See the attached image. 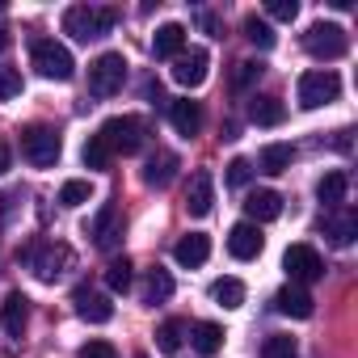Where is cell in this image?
<instances>
[{
	"mask_svg": "<svg viewBox=\"0 0 358 358\" xmlns=\"http://www.w3.org/2000/svg\"><path fill=\"white\" fill-rule=\"evenodd\" d=\"M139 358H148V354H139Z\"/></svg>",
	"mask_w": 358,
	"mask_h": 358,
	"instance_id": "44",
	"label": "cell"
},
{
	"mask_svg": "<svg viewBox=\"0 0 358 358\" xmlns=\"http://www.w3.org/2000/svg\"><path fill=\"white\" fill-rule=\"evenodd\" d=\"M182 341H186V324H182V320H164V324L156 329V345H160L164 354H177V350H182Z\"/></svg>",
	"mask_w": 358,
	"mask_h": 358,
	"instance_id": "30",
	"label": "cell"
},
{
	"mask_svg": "<svg viewBox=\"0 0 358 358\" xmlns=\"http://www.w3.org/2000/svg\"><path fill=\"white\" fill-rule=\"evenodd\" d=\"M190 341H194L199 354H220V345H224V329H220L215 320H199V324L190 329Z\"/></svg>",
	"mask_w": 358,
	"mask_h": 358,
	"instance_id": "27",
	"label": "cell"
},
{
	"mask_svg": "<svg viewBox=\"0 0 358 358\" xmlns=\"http://www.w3.org/2000/svg\"><path fill=\"white\" fill-rule=\"evenodd\" d=\"M59 152H64V139H59L55 127H47V122L22 127V156H26L34 169H55Z\"/></svg>",
	"mask_w": 358,
	"mask_h": 358,
	"instance_id": "5",
	"label": "cell"
},
{
	"mask_svg": "<svg viewBox=\"0 0 358 358\" xmlns=\"http://www.w3.org/2000/svg\"><path fill=\"white\" fill-rule=\"evenodd\" d=\"M333 148H337V152H350V131H337V139H333Z\"/></svg>",
	"mask_w": 358,
	"mask_h": 358,
	"instance_id": "42",
	"label": "cell"
},
{
	"mask_svg": "<svg viewBox=\"0 0 358 358\" xmlns=\"http://www.w3.org/2000/svg\"><path fill=\"white\" fill-rule=\"evenodd\" d=\"M30 64H34L38 76L59 80V85L76 76V59H72V51H68L64 43H55V38H34V47H30Z\"/></svg>",
	"mask_w": 358,
	"mask_h": 358,
	"instance_id": "3",
	"label": "cell"
},
{
	"mask_svg": "<svg viewBox=\"0 0 358 358\" xmlns=\"http://www.w3.org/2000/svg\"><path fill=\"white\" fill-rule=\"evenodd\" d=\"M274 308H278L282 316H291V320H308V316H312V295L291 282V287H282V291L274 295Z\"/></svg>",
	"mask_w": 358,
	"mask_h": 358,
	"instance_id": "21",
	"label": "cell"
},
{
	"mask_svg": "<svg viewBox=\"0 0 358 358\" xmlns=\"http://www.w3.org/2000/svg\"><path fill=\"white\" fill-rule=\"evenodd\" d=\"M245 38L257 47V51H270L278 38H274V30H270V22H262V17H245Z\"/></svg>",
	"mask_w": 358,
	"mask_h": 358,
	"instance_id": "31",
	"label": "cell"
},
{
	"mask_svg": "<svg viewBox=\"0 0 358 358\" xmlns=\"http://www.w3.org/2000/svg\"><path fill=\"white\" fill-rule=\"evenodd\" d=\"M245 215H249V224H270V220L282 215V199L274 190H253L245 199Z\"/></svg>",
	"mask_w": 358,
	"mask_h": 358,
	"instance_id": "20",
	"label": "cell"
},
{
	"mask_svg": "<svg viewBox=\"0 0 358 358\" xmlns=\"http://www.w3.org/2000/svg\"><path fill=\"white\" fill-rule=\"evenodd\" d=\"M26 320H30V299L22 291H9L5 303H0V324H5L9 337H22L26 333Z\"/></svg>",
	"mask_w": 358,
	"mask_h": 358,
	"instance_id": "18",
	"label": "cell"
},
{
	"mask_svg": "<svg viewBox=\"0 0 358 358\" xmlns=\"http://www.w3.org/2000/svg\"><path fill=\"white\" fill-rule=\"evenodd\" d=\"M295 97H299V106H303V110H320V106H329V101H337V97H341V76H337V72H329V68L303 72V76H299V85H295Z\"/></svg>",
	"mask_w": 358,
	"mask_h": 358,
	"instance_id": "6",
	"label": "cell"
},
{
	"mask_svg": "<svg viewBox=\"0 0 358 358\" xmlns=\"http://www.w3.org/2000/svg\"><path fill=\"white\" fill-rule=\"evenodd\" d=\"M118 13L110 5H72L64 13V34H72L76 43H93V38H106L114 30Z\"/></svg>",
	"mask_w": 358,
	"mask_h": 358,
	"instance_id": "2",
	"label": "cell"
},
{
	"mask_svg": "<svg viewBox=\"0 0 358 358\" xmlns=\"http://www.w3.org/2000/svg\"><path fill=\"white\" fill-rule=\"evenodd\" d=\"M262 354H266V358H295V337H287V333H270L266 345H262Z\"/></svg>",
	"mask_w": 358,
	"mask_h": 358,
	"instance_id": "36",
	"label": "cell"
},
{
	"mask_svg": "<svg viewBox=\"0 0 358 358\" xmlns=\"http://www.w3.org/2000/svg\"><path fill=\"white\" fill-rule=\"evenodd\" d=\"M211 207H215V177L207 169H199L186 186V211L203 220V215H211Z\"/></svg>",
	"mask_w": 358,
	"mask_h": 358,
	"instance_id": "13",
	"label": "cell"
},
{
	"mask_svg": "<svg viewBox=\"0 0 358 358\" xmlns=\"http://www.w3.org/2000/svg\"><path fill=\"white\" fill-rule=\"evenodd\" d=\"M320 228H324V236H329L333 245H354V236H358V215H354L350 207H333V211L320 220Z\"/></svg>",
	"mask_w": 358,
	"mask_h": 358,
	"instance_id": "17",
	"label": "cell"
},
{
	"mask_svg": "<svg viewBox=\"0 0 358 358\" xmlns=\"http://www.w3.org/2000/svg\"><path fill=\"white\" fill-rule=\"evenodd\" d=\"M207 257H211V236H203V232H186L182 241L173 245V262H177V266H186V270L203 266Z\"/></svg>",
	"mask_w": 358,
	"mask_h": 358,
	"instance_id": "16",
	"label": "cell"
},
{
	"mask_svg": "<svg viewBox=\"0 0 358 358\" xmlns=\"http://www.w3.org/2000/svg\"><path fill=\"white\" fill-rule=\"evenodd\" d=\"M199 26H203L211 38H220V22H215V13H199Z\"/></svg>",
	"mask_w": 358,
	"mask_h": 358,
	"instance_id": "40",
	"label": "cell"
},
{
	"mask_svg": "<svg viewBox=\"0 0 358 358\" xmlns=\"http://www.w3.org/2000/svg\"><path fill=\"white\" fill-rule=\"evenodd\" d=\"M249 177H253V160L236 156V160L228 164V173H224V182H228L232 190H245V186H249Z\"/></svg>",
	"mask_w": 358,
	"mask_h": 358,
	"instance_id": "35",
	"label": "cell"
},
{
	"mask_svg": "<svg viewBox=\"0 0 358 358\" xmlns=\"http://www.w3.org/2000/svg\"><path fill=\"white\" fill-rule=\"evenodd\" d=\"M262 72H266V68H262L257 59H241V64L232 68V89H236V93H245V89H253V85L262 80Z\"/></svg>",
	"mask_w": 358,
	"mask_h": 358,
	"instance_id": "32",
	"label": "cell"
},
{
	"mask_svg": "<svg viewBox=\"0 0 358 358\" xmlns=\"http://www.w3.org/2000/svg\"><path fill=\"white\" fill-rule=\"evenodd\" d=\"M22 72L17 68H0V101H13V97H22Z\"/></svg>",
	"mask_w": 358,
	"mask_h": 358,
	"instance_id": "37",
	"label": "cell"
},
{
	"mask_svg": "<svg viewBox=\"0 0 358 358\" xmlns=\"http://www.w3.org/2000/svg\"><path fill=\"white\" fill-rule=\"evenodd\" d=\"M282 270L291 274L295 287H303V282H320V278H324V257H320L312 245H291V249L282 253Z\"/></svg>",
	"mask_w": 358,
	"mask_h": 358,
	"instance_id": "9",
	"label": "cell"
},
{
	"mask_svg": "<svg viewBox=\"0 0 358 358\" xmlns=\"http://www.w3.org/2000/svg\"><path fill=\"white\" fill-rule=\"evenodd\" d=\"M291 160H295V148H291V143H266L262 156H257V169L270 173V177H278V173L291 169Z\"/></svg>",
	"mask_w": 358,
	"mask_h": 358,
	"instance_id": "25",
	"label": "cell"
},
{
	"mask_svg": "<svg viewBox=\"0 0 358 358\" xmlns=\"http://www.w3.org/2000/svg\"><path fill=\"white\" fill-rule=\"evenodd\" d=\"M303 51L312 59H341L350 51V34L341 26H333V22H312L303 30Z\"/></svg>",
	"mask_w": 358,
	"mask_h": 358,
	"instance_id": "7",
	"label": "cell"
},
{
	"mask_svg": "<svg viewBox=\"0 0 358 358\" xmlns=\"http://www.w3.org/2000/svg\"><path fill=\"white\" fill-rule=\"evenodd\" d=\"M282 118H287V106L278 97L262 93V97L249 101V122H257V127H282Z\"/></svg>",
	"mask_w": 358,
	"mask_h": 358,
	"instance_id": "23",
	"label": "cell"
},
{
	"mask_svg": "<svg viewBox=\"0 0 358 358\" xmlns=\"http://www.w3.org/2000/svg\"><path fill=\"white\" fill-rule=\"evenodd\" d=\"M207 68H211V55L203 47H190V51H182L173 59V80L182 89H199L207 80Z\"/></svg>",
	"mask_w": 358,
	"mask_h": 358,
	"instance_id": "10",
	"label": "cell"
},
{
	"mask_svg": "<svg viewBox=\"0 0 358 358\" xmlns=\"http://www.w3.org/2000/svg\"><path fill=\"white\" fill-rule=\"evenodd\" d=\"M345 190H350V177L341 173V169H333V173H324L320 182H316V199L333 211V207H341L345 203Z\"/></svg>",
	"mask_w": 358,
	"mask_h": 358,
	"instance_id": "24",
	"label": "cell"
},
{
	"mask_svg": "<svg viewBox=\"0 0 358 358\" xmlns=\"http://www.w3.org/2000/svg\"><path fill=\"white\" fill-rule=\"evenodd\" d=\"M131 270H135V266H131L127 257H114V262L106 266V287H110V291H127V287H131Z\"/></svg>",
	"mask_w": 358,
	"mask_h": 358,
	"instance_id": "34",
	"label": "cell"
},
{
	"mask_svg": "<svg viewBox=\"0 0 358 358\" xmlns=\"http://www.w3.org/2000/svg\"><path fill=\"white\" fill-rule=\"evenodd\" d=\"M9 164H13V148H9L5 139H0V177L9 173Z\"/></svg>",
	"mask_w": 358,
	"mask_h": 358,
	"instance_id": "41",
	"label": "cell"
},
{
	"mask_svg": "<svg viewBox=\"0 0 358 358\" xmlns=\"http://www.w3.org/2000/svg\"><path fill=\"white\" fill-rule=\"evenodd\" d=\"M89 199H93V186L85 182V177H72V182L59 186V207H68V211L72 207H85Z\"/></svg>",
	"mask_w": 358,
	"mask_h": 358,
	"instance_id": "29",
	"label": "cell"
},
{
	"mask_svg": "<svg viewBox=\"0 0 358 358\" xmlns=\"http://www.w3.org/2000/svg\"><path fill=\"white\" fill-rule=\"evenodd\" d=\"M182 51H186V26L182 22H169V26L156 30V38H152V55L156 59H177Z\"/></svg>",
	"mask_w": 358,
	"mask_h": 358,
	"instance_id": "19",
	"label": "cell"
},
{
	"mask_svg": "<svg viewBox=\"0 0 358 358\" xmlns=\"http://www.w3.org/2000/svg\"><path fill=\"white\" fill-rule=\"evenodd\" d=\"M76 312H80V320H89V324H106V320H114V303H110V295H101V291H93V287H76Z\"/></svg>",
	"mask_w": 358,
	"mask_h": 358,
	"instance_id": "14",
	"label": "cell"
},
{
	"mask_svg": "<svg viewBox=\"0 0 358 358\" xmlns=\"http://www.w3.org/2000/svg\"><path fill=\"white\" fill-rule=\"evenodd\" d=\"M169 122H173V131H177V135L194 139V135L203 131V110H199V101H190V97L169 101Z\"/></svg>",
	"mask_w": 358,
	"mask_h": 358,
	"instance_id": "15",
	"label": "cell"
},
{
	"mask_svg": "<svg viewBox=\"0 0 358 358\" xmlns=\"http://www.w3.org/2000/svg\"><path fill=\"white\" fill-rule=\"evenodd\" d=\"M17 262H26L38 282H55V278H64V270L76 257H72V249L64 241H30V245L17 249Z\"/></svg>",
	"mask_w": 358,
	"mask_h": 358,
	"instance_id": "1",
	"label": "cell"
},
{
	"mask_svg": "<svg viewBox=\"0 0 358 358\" xmlns=\"http://www.w3.org/2000/svg\"><path fill=\"white\" fill-rule=\"evenodd\" d=\"M177 164H182V160H177L173 152H156V156H148V169H143V182H148L152 190H164V186L173 182V177H177Z\"/></svg>",
	"mask_w": 358,
	"mask_h": 358,
	"instance_id": "22",
	"label": "cell"
},
{
	"mask_svg": "<svg viewBox=\"0 0 358 358\" xmlns=\"http://www.w3.org/2000/svg\"><path fill=\"white\" fill-rule=\"evenodd\" d=\"M97 135L106 139V148H110L114 156H135V152L148 143V127H143V118H135V114H118V118H106Z\"/></svg>",
	"mask_w": 358,
	"mask_h": 358,
	"instance_id": "4",
	"label": "cell"
},
{
	"mask_svg": "<svg viewBox=\"0 0 358 358\" xmlns=\"http://www.w3.org/2000/svg\"><path fill=\"white\" fill-rule=\"evenodd\" d=\"M80 156H85V164H89V169H110V160H114V152L106 148V139H101V135H89V143H85V152H80Z\"/></svg>",
	"mask_w": 358,
	"mask_h": 358,
	"instance_id": "33",
	"label": "cell"
},
{
	"mask_svg": "<svg viewBox=\"0 0 358 358\" xmlns=\"http://www.w3.org/2000/svg\"><path fill=\"white\" fill-rule=\"evenodd\" d=\"M262 249H266V236L257 232V224H232V232H228V253L236 257V262H257L262 257Z\"/></svg>",
	"mask_w": 358,
	"mask_h": 358,
	"instance_id": "12",
	"label": "cell"
},
{
	"mask_svg": "<svg viewBox=\"0 0 358 358\" xmlns=\"http://www.w3.org/2000/svg\"><path fill=\"white\" fill-rule=\"evenodd\" d=\"M122 207L118 203H106L101 207V215L93 220V245L101 249V253H114L118 245H122Z\"/></svg>",
	"mask_w": 358,
	"mask_h": 358,
	"instance_id": "11",
	"label": "cell"
},
{
	"mask_svg": "<svg viewBox=\"0 0 358 358\" xmlns=\"http://www.w3.org/2000/svg\"><path fill=\"white\" fill-rule=\"evenodd\" d=\"M80 358H118V350L110 341H85L80 345Z\"/></svg>",
	"mask_w": 358,
	"mask_h": 358,
	"instance_id": "39",
	"label": "cell"
},
{
	"mask_svg": "<svg viewBox=\"0 0 358 358\" xmlns=\"http://www.w3.org/2000/svg\"><path fill=\"white\" fill-rule=\"evenodd\" d=\"M169 295H173V274H169V270H160V266H156V270H148V278H143V303H152V308H156V303H164Z\"/></svg>",
	"mask_w": 358,
	"mask_h": 358,
	"instance_id": "26",
	"label": "cell"
},
{
	"mask_svg": "<svg viewBox=\"0 0 358 358\" xmlns=\"http://www.w3.org/2000/svg\"><path fill=\"white\" fill-rule=\"evenodd\" d=\"M211 299L220 308H241L245 303V282L241 278H215L211 282Z\"/></svg>",
	"mask_w": 358,
	"mask_h": 358,
	"instance_id": "28",
	"label": "cell"
},
{
	"mask_svg": "<svg viewBox=\"0 0 358 358\" xmlns=\"http://www.w3.org/2000/svg\"><path fill=\"white\" fill-rule=\"evenodd\" d=\"M266 13H270L274 22H295L299 5H295V0H266Z\"/></svg>",
	"mask_w": 358,
	"mask_h": 358,
	"instance_id": "38",
	"label": "cell"
},
{
	"mask_svg": "<svg viewBox=\"0 0 358 358\" xmlns=\"http://www.w3.org/2000/svg\"><path fill=\"white\" fill-rule=\"evenodd\" d=\"M122 80H127V59H122V51H106V55H97V59L89 64V93H93V97H114V93L122 89Z\"/></svg>",
	"mask_w": 358,
	"mask_h": 358,
	"instance_id": "8",
	"label": "cell"
},
{
	"mask_svg": "<svg viewBox=\"0 0 358 358\" xmlns=\"http://www.w3.org/2000/svg\"><path fill=\"white\" fill-rule=\"evenodd\" d=\"M5 47H9V30L0 26V55H5Z\"/></svg>",
	"mask_w": 358,
	"mask_h": 358,
	"instance_id": "43",
	"label": "cell"
}]
</instances>
